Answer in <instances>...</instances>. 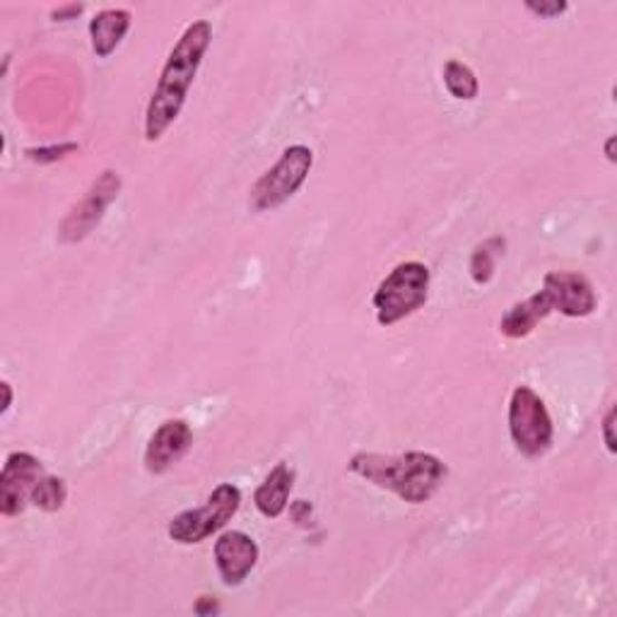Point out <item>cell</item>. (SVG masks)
Wrapping results in <instances>:
<instances>
[{
  "mask_svg": "<svg viewBox=\"0 0 617 617\" xmlns=\"http://www.w3.org/2000/svg\"><path fill=\"white\" fill-rule=\"evenodd\" d=\"M567 3H560V0H540V3H533V0H528L526 10H531L538 18H557V14L567 12Z\"/></svg>",
  "mask_w": 617,
  "mask_h": 617,
  "instance_id": "19",
  "label": "cell"
},
{
  "mask_svg": "<svg viewBox=\"0 0 617 617\" xmlns=\"http://www.w3.org/2000/svg\"><path fill=\"white\" fill-rule=\"evenodd\" d=\"M615 143H617V138H615V136H610V138H608V143H606V155H608V159H610V161H615Z\"/></svg>",
  "mask_w": 617,
  "mask_h": 617,
  "instance_id": "24",
  "label": "cell"
},
{
  "mask_svg": "<svg viewBox=\"0 0 617 617\" xmlns=\"http://www.w3.org/2000/svg\"><path fill=\"white\" fill-rule=\"evenodd\" d=\"M292 488H295V470L287 463H277L271 473L258 484L254 505L266 519H277L287 509Z\"/></svg>",
  "mask_w": 617,
  "mask_h": 617,
  "instance_id": "12",
  "label": "cell"
},
{
  "mask_svg": "<svg viewBox=\"0 0 617 617\" xmlns=\"http://www.w3.org/2000/svg\"><path fill=\"white\" fill-rule=\"evenodd\" d=\"M242 507V492L237 484L223 482L217 484L213 494L205 499V505L198 509H186L179 517H174L167 533L179 546H198V542L208 540L219 528H225L234 513Z\"/></svg>",
  "mask_w": 617,
  "mask_h": 617,
  "instance_id": "4",
  "label": "cell"
},
{
  "mask_svg": "<svg viewBox=\"0 0 617 617\" xmlns=\"http://www.w3.org/2000/svg\"><path fill=\"white\" fill-rule=\"evenodd\" d=\"M613 430H615V408H610V410H608V413H606V420H604V442H606V447H608V451H610V453H615V451H617V447H615V437H613Z\"/></svg>",
  "mask_w": 617,
  "mask_h": 617,
  "instance_id": "21",
  "label": "cell"
},
{
  "mask_svg": "<svg viewBox=\"0 0 617 617\" xmlns=\"http://www.w3.org/2000/svg\"><path fill=\"white\" fill-rule=\"evenodd\" d=\"M130 20H134V14L124 8H109V10L97 12L90 20L92 51L99 58H109L116 49H119V43L128 35Z\"/></svg>",
  "mask_w": 617,
  "mask_h": 617,
  "instance_id": "14",
  "label": "cell"
},
{
  "mask_svg": "<svg viewBox=\"0 0 617 617\" xmlns=\"http://www.w3.org/2000/svg\"><path fill=\"white\" fill-rule=\"evenodd\" d=\"M552 314V304L548 300L546 292H536L528 300L513 304L509 312L499 321V331H502L507 337H513V341H519V337L531 335L538 323L542 319H548Z\"/></svg>",
  "mask_w": 617,
  "mask_h": 617,
  "instance_id": "13",
  "label": "cell"
},
{
  "mask_svg": "<svg viewBox=\"0 0 617 617\" xmlns=\"http://www.w3.org/2000/svg\"><path fill=\"white\" fill-rule=\"evenodd\" d=\"M350 470L362 480L393 492L408 505H424L437 494L447 480V466L434 453L405 451L386 457V453H355Z\"/></svg>",
  "mask_w": 617,
  "mask_h": 617,
  "instance_id": "2",
  "label": "cell"
},
{
  "mask_svg": "<svg viewBox=\"0 0 617 617\" xmlns=\"http://www.w3.org/2000/svg\"><path fill=\"white\" fill-rule=\"evenodd\" d=\"M194 444V432H190L186 420H167L161 422L150 437L148 449H145V468L153 476H161L179 463L186 451Z\"/></svg>",
  "mask_w": 617,
  "mask_h": 617,
  "instance_id": "11",
  "label": "cell"
},
{
  "mask_svg": "<svg viewBox=\"0 0 617 617\" xmlns=\"http://www.w3.org/2000/svg\"><path fill=\"white\" fill-rule=\"evenodd\" d=\"M85 12V6L82 3H70V6H61L51 10V20L53 22H68V20H78L80 14Z\"/></svg>",
  "mask_w": 617,
  "mask_h": 617,
  "instance_id": "20",
  "label": "cell"
},
{
  "mask_svg": "<svg viewBox=\"0 0 617 617\" xmlns=\"http://www.w3.org/2000/svg\"><path fill=\"white\" fill-rule=\"evenodd\" d=\"M121 194V176L114 169H105L99 179L92 182L80 203L72 205V210L58 227V239L63 244H78L101 223V217L109 210V205Z\"/></svg>",
  "mask_w": 617,
  "mask_h": 617,
  "instance_id": "7",
  "label": "cell"
},
{
  "mask_svg": "<svg viewBox=\"0 0 617 617\" xmlns=\"http://www.w3.org/2000/svg\"><path fill=\"white\" fill-rule=\"evenodd\" d=\"M78 153L76 143H63V145H51V148H29L27 157L39 165H53L58 159H66L68 155Z\"/></svg>",
  "mask_w": 617,
  "mask_h": 617,
  "instance_id": "18",
  "label": "cell"
},
{
  "mask_svg": "<svg viewBox=\"0 0 617 617\" xmlns=\"http://www.w3.org/2000/svg\"><path fill=\"white\" fill-rule=\"evenodd\" d=\"M66 497H68V490H66V482L61 478L41 476V480L37 482V488L32 492V502L41 511L53 513L58 509H63Z\"/></svg>",
  "mask_w": 617,
  "mask_h": 617,
  "instance_id": "17",
  "label": "cell"
},
{
  "mask_svg": "<svg viewBox=\"0 0 617 617\" xmlns=\"http://www.w3.org/2000/svg\"><path fill=\"white\" fill-rule=\"evenodd\" d=\"M213 27L208 20L190 22L176 39L165 68L159 72L155 92L145 109V140H159L169 126L179 119L205 53L210 49Z\"/></svg>",
  "mask_w": 617,
  "mask_h": 617,
  "instance_id": "1",
  "label": "cell"
},
{
  "mask_svg": "<svg viewBox=\"0 0 617 617\" xmlns=\"http://www.w3.org/2000/svg\"><path fill=\"white\" fill-rule=\"evenodd\" d=\"M542 292H546L552 312H560L569 319H584L596 312V292L594 285L586 275L581 273H569V271H552L542 281Z\"/></svg>",
  "mask_w": 617,
  "mask_h": 617,
  "instance_id": "9",
  "label": "cell"
},
{
  "mask_svg": "<svg viewBox=\"0 0 617 617\" xmlns=\"http://www.w3.org/2000/svg\"><path fill=\"white\" fill-rule=\"evenodd\" d=\"M3 393H6V401H3V413H8V408H10V403H12V389H10V384H8V381H3Z\"/></svg>",
  "mask_w": 617,
  "mask_h": 617,
  "instance_id": "23",
  "label": "cell"
},
{
  "mask_svg": "<svg viewBox=\"0 0 617 617\" xmlns=\"http://www.w3.org/2000/svg\"><path fill=\"white\" fill-rule=\"evenodd\" d=\"M444 85L453 99L470 101V99H476L480 92L476 72L461 61H449L444 66Z\"/></svg>",
  "mask_w": 617,
  "mask_h": 617,
  "instance_id": "16",
  "label": "cell"
},
{
  "mask_svg": "<svg viewBox=\"0 0 617 617\" xmlns=\"http://www.w3.org/2000/svg\"><path fill=\"white\" fill-rule=\"evenodd\" d=\"M430 297V268L420 261L399 263L384 281L379 283L372 304L376 308V321L381 326H393L418 308L428 304Z\"/></svg>",
  "mask_w": 617,
  "mask_h": 617,
  "instance_id": "3",
  "label": "cell"
},
{
  "mask_svg": "<svg viewBox=\"0 0 617 617\" xmlns=\"http://www.w3.org/2000/svg\"><path fill=\"white\" fill-rule=\"evenodd\" d=\"M215 565L225 586H239L258 565V546L242 531H225L215 540Z\"/></svg>",
  "mask_w": 617,
  "mask_h": 617,
  "instance_id": "10",
  "label": "cell"
},
{
  "mask_svg": "<svg viewBox=\"0 0 617 617\" xmlns=\"http://www.w3.org/2000/svg\"><path fill=\"white\" fill-rule=\"evenodd\" d=\"M217 610H219V606L215 604L213 598H208V596H203V598L198 600V604H196V613H198V615H210V613H217Z\"/></svg>",
  "mask_w": 617,
  "mask_h": 617,
  "instance_id": "22",
  "label": "cell"
},
{
  "mask_svg": "<svg viewBox=\"0 0 617 617\" xmlns=\"http://www.w3.org/2000/svg\"><path fill=\"white\" fill-rule=\"evenodd\" d=\"M39 480V459L27 451H12L3 463V473H0V513L8 519L22 513Z\"/></svg>",
  "mask_w": 617,
  "mask_h": 617,
  "instance_id": "8",
  "label": "cell"
},
{
  "mask_svg": "<svg viewBox=\"0 0 617 617\" xmlns=\"http://www.w3.org/2000/svg\"><path fill=\"white\" fill-rule=\"evenodd\" d=\"M314 167V153L306 145H290L281 159L261 176L252 188V208L268 213L281 208L304 186L308 172Z\"/></svg>",
  "mask_w": 617,
  "mask_h": 617,
  "instance_id": "6",
  "label": "cell"
},
{
  "mask_svg": "<svg viewBox=\"0 0 617 617\" xmlns=\"http://www.w3.org/2000/svg\"><path fill=\"white\" fill-rule=\"evenodd\" d=\"M509 434L513 447L526 459H540L550 451L555 439L552 418L548 413L546 401L533 389H513L509 401Z\"/></svg>",
  "mask_w": 617,
  "mask_h": 617,
  "instance_id": "5",
  "label": "cell"
},
{
  "mask_svg": "<svg viewBox=\"0 0 617 617\" xmlns=\"http://www.w3.org/2000/svg\"><path fill=\"white\" fill-rule=\"evenodd\" d=\"M507 242L502 237H490L488 242H482L476 246L473 256H470V277L478 285H488L494 277V266L497 258L505 254Z\"/></svg>",
  "mask_w": 617,
  "mask_h": 617,
  "instance_id": "15",
  "label": "cell"
}]
</instances>
